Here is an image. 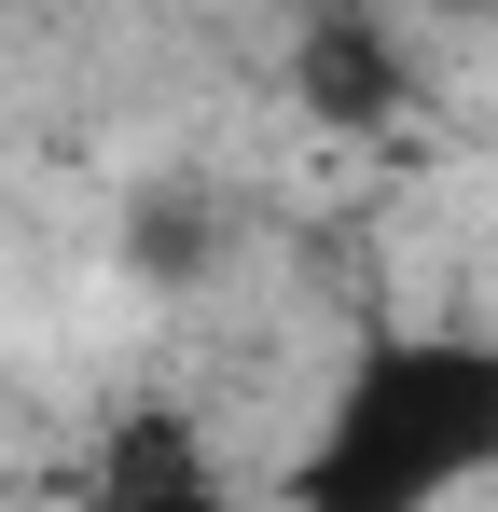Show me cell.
<instances>
[{
    "label": "cell",
    "instance_id": "3957f363",
    "mask_svg": "<svg viewBox=\"0 0 498 512\" xmlns=\"http://www.w3.org/2000/svg\"><path fill=\"white\" fill-rule=\"evenodd\" d=\"M291 70H305V111H332V125H374V111H402V42H388L374 14H319Z\"/></svg>",
    "mask_w": 498,
    "mask_h": 512
},
{
    "label": "cell",
    "instance_id": "6da1fadb",
    "mask_svg": "<svg viewBox=\"0 0 498 512\" xmlns=\"http://www.w3.org/2000/svg\"><path fill=\"white\" fill-rule=\"evenodd\" d=\"M498 485V333H374L305 416L277 512H457Z\"/></svg>",
    "mask_w": 498,
    "mask_h": 512
},
{
    "label": "cell",
    "instance_id": "7a4b0ae2",
    "mask_svg": "<svg viewBox=\"0 0 498 512\" xmlns=\"http://www.w3.org/2000/svg\"><path fill=\"white\" fill-rule=\"evenodd\" d=\"M83 512H236V471L180 402H125L83 457Z\"/></svg>",
    "mask_w": 498,
    "mask_h": 512
}]
</instances>
